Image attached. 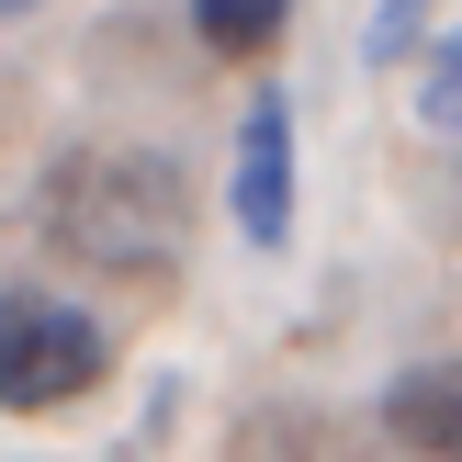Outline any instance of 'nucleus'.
<instances>
[{"instance_id": "f257e3e1", "label": "nucleus", "mask_w": 462, "mask_h": 462, "mask_svg": "<svg viewBox=\"0 0 462 462\" xmlns=\"http://www.w3.org/2000/svg\"><path fill=\"white\" fill-rule=\"evenodd\" d=\"M45 226H57V248H79L102 271H147V260H170L180 170L170 158H68L45 180Z\"/></svg>"}, {"instance_id": "f03ea898", "label": "nucleus", "mask_w": 462, "mask_h": 462, "mask_svg": "<svg viewBox=\"0 0 462 462\" xmlns=\"http://www.w3.org/2000/svg\"><path fill=\"white\" fill-rule=\"evenodd\" d=\"M102 373H113V338L90 328L79 305H57V293H0V406L45 418V406L90 395Z\"/></svg>"}, {"instance_id": "7ed1b4c3", "label": "nucleus", "mask_w": 462, "mask_h": 462, "mask_svg": "<svg viewBox=\"0 0 462 462\" xmlns=\"http://www.w3.org/2000/svg\"><path fill=\"white\" fill-rule=\"evenodd\" d=\"M226 203H237V237L248 248H293V90H248Z\"/></svg>"}, {"instance_id": "20e7f679", "label": "nucleus", "mask_w": 462, "mask_h": 462, "mask_svg": "<svg viewBox=\"0 0 462 462\" xmlns=\"http://www.w3.org/2000/svg\"><path fill=\"white\" fill-rule=\"evenodd\" d=\"M383 429L418 462H462V361H418L383 383Z\"/></svg>"}, {"instance_id": "39448f33", "label": "nucleus", "mask_w": 462, "mask_h": 462, "mask_svg": "<svg viewBox=\"0 0 462 462\" xmlns=\"http://www.w3.org/2000/svg\"><path fill=\"white\" fill-rule=\"evenodd\" d=\"M282 23H293V0H192V34L215 45V57H260Z\"/></svg>"}, {"instance_id": "423d86ee", "label": "nucleus", "mask_w": 462, "mask_h": 462, "mask_svg": "<svg viewBox=\"0 0 462 462\" xmlns=\"http://www.w3.org/2000/svg\"><path fill=\"white\" fill-rule=\"evenodd\" d=\"M418 125L462 135V34H440V45H429V68H418Z\"/></svg>"}, {"instance_id": "0eeeda50", "label": "nucleus", "mask_w": 462, "mask_h": 462, "mask_svg": "<svg viewBox=\"0 0 462 462\" xmlns=\"http://www.w3.org/2000/svg\"><path fill=\"white\" fill-rule=\"evenodd\" d=\"M418 12H429V0H383V12H373V34H361V45H373L383 68H395L406 45H418Z\"/></svg>"}, {"instance_id": "6e6552de", "label": "nucleus", "mask_w": 462, "mask_h": 462, "mask_svg": "<svg viewBox=\"0 0 462 462\" xmlns=\"http://www.w3.org/2000/svg\"><path fill=\"white\" fill-rule=\"evenodd\" d=\"M12 12H34V0H0V23H12Z\"/></svg>"}]
</instances>
